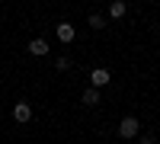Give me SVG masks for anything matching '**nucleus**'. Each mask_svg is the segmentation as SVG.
I'll return each instance as SVG.
<instances>
[{
  "instance_id": "nucleus-1",
  "label": "nucleus",
  "mask_w": 160,
  "mask_h": 144,
  "mask_svg": "<svg viewBox=\"0 0 160 144\" xmlns=\"http://www.w3.org/2000/svg\"><path fill=\"white\" fill-rule=\"evenodd\" d=\"M138 132H141V122L135 119V115H125V119L118 122V135H122L125 141L128 138H138Z\"/></svg>"
},
{
  "instance_id": "nucleus-2",
  "label": "nucleus",
  "mask_w": 160,
  "mask_h": 144,
  "mask_svg": "<svg viewBox=\"0 0 160 144\" xmlns=\"http://www.w3.org/2000/svg\"><path fill=\"white\" fill-rule=\"evenodd\" d=\"M109 80H112V74L106 71V67H96V71L90 74V87H93V90H102V87L109 83Z\"/></svg>"
},
{
  "instance_id": "nucleus-3",
  "label": "nucleus",
  "mask_w": 160,
  "mask_h": 144,
  "mask_svg": "<svg viewBox=\"0 0 160 144\" xmlns=\"http://www.w3.org/2000/svg\"><path fill=\"white\" fill-rule=\"evenodd\" d=\"M13 119L26 125V122L32 119V106H29V102H26V99H22V102H16V106H13Z\"/></svg>"
},
{
  "instance_id": "nucleus-4",
  "label": "nucleus",
  "mask_w": 160,
  "mask_h": 144,
  "mask_svg": "<svg viewBox=\"0 0 160 144\" xmlns=\"http://www.w3.org/2000/svg\"><path fill=\"white\" fill-rule=\"evenodd\" d=\"M58 38H61L64 45H71L74 38H77V29H74L71 22H58Z\"/></svg>"
},
{
  "instance_id": "nucleus-5",
  "label": "nucleus",
  "mask_w": 160,
  "mask_h": 144,
  "mask_svg": "<svg viewBox=\"0 0 160 144\" xmlns=\"http://www.w3.org/2000/svg\"><path fill=\"white\" fill-rule=\"evenodd\" d=\"M29 55L45 58V55H48V42H45V38H32V42H29Z\"/></svg>"
},
{
  "instance_id": "nucleus-6",
  "label": "nucleus",
  "mask_w": 160,
  "mask_h": 144,
  "mask_svg": "<svg viewBox=\"0 0 160 144\" xmlns=\"http://www.w3.org/2000/svg\"><path fill=\"white\" fill-rule=\"evenodd\" d=\"M80 99H83V106H96V102H99V90L87 87V90H83V96H80Z\"/></svg>"
},
{
  "instance_id": "nucleus-7",
  "label": "nucleus",
  "mask_w": 160,
  "mask_h": 144,
  "mask_svg": "<svg viewBox=\"0 0 160 144\" xmlns=\"http://www.w3.org/2000/svg\"><path fill=\"white\" fill-rule=\"evenodd\" d=\"M125 13H128V7L122 3V0H115V3L109 7V16H112V19H122V16H125Z\"/></svg>"
},
{
  "instance_id": "nucleus-8",
  "label": "nucleus",
  "mask_w": 160,
  "mask_h": 144,
  "mask_svg": "<svg viewBox=\"0 0 160 144\" xmlns=\"http://www.w3.org/2000/svg\"><path fill=\"white\" fill-rule=\"evenodd\" d=\"M102 26H106V19L99 13H90V29H102Z\"/></svg>"
},
{
  "instance_id": "nucleus-9",
  "label": "nucleus",
  "mask_w": 160,
  "mask_h": 144,
  "mask_svg": "<svg viewBox=\"0 0 160 144\" xmlns=\"http://www.w3.org/2000/svg\"><path fill=\"white\" fill-rule=\"evenodd\" d=\"M58 71H71V58H68V55L58 58Z\"/></svg>"
},
{
  "instance_id": "nucleus-10",
  "label": "nucleus",
  "mask_w": 160,
  "mask_h": 144,
  "mask_svg": "<svg viewBox=\"0 0 160 144\" xmlns=\"http://www.w3.org/2000/svg\"><path fill=\"white\" fill-rule=\"evenodd\" d=\"M141 144H157V138H154V135H144V138H141Z\"/></svg>"
}]
</instances>
